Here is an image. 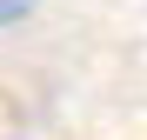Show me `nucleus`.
Masks as SVG:
<instances>
[{"label": "nucleus", "instance_id": "f257e3e1", "mask_svg": "<svg viewBox=\"0 0 147 140\" xmlns=\"http://www.w3.org/2000/svg\"><path fill=\"white\" fill-rule=\"evenodd\" d=\"M34 7H40V0H0V27H13V20H27Z\"/></svg>", "mask_w": 147, "mask_h": 140}]
</instances>
